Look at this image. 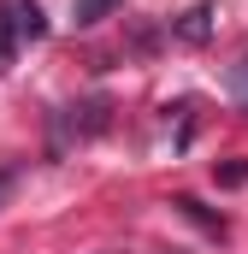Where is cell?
<instances>
[{
  "label": "cell",
  "mask_w": 248,
  "mask_h": 254,
  "mask_svg": "<svg viewBox=\"0 0 248 254\" xmlns=\"http://www.w3.org/2000/svg\"><path fill=\"white\" fill-rule=\"evenodd\" d=\"M213 18H219V6H213V0H201V6H189L184 18L172 24V36L195 48V42H207V36H213Z\"/></svg>",
  "instance_id": "3957f363"
},
{
  "label": "cell",
  "mask_w": 248,
  "mask_h": 254,
  "mask_svg": "<svg viewBox=\"0 0 248 254\" xmlns=\"http://www.w3.org/2000/svg\"><path fill=\"white\" fill-rule=\"evenodd\" d=\"M0 24H6L18 42H42V36H48V18H42L36 0H0Z\"/></svg>",
  "instance_id": "7a4b0ae2"
},
{
  "label": "cell",
  "mask_w": 248,
  "mask_h": 254,
  "mask_svg": "<svg viewBox=\"0 0 248 254\" xmlns=\"http://www.w3.org/2000/svg\"><path fill=\"white\" fill-rule=\"evenodd\" d=\"M172 207H178V213H184V219H195V225H201V231H207V237H225V219H219V213H207V207H201V201H195V195H178V201H172Z\"/></svg>",
  "instance_id": "277c9868"
},
{
  "label": "cell",
  "mask_w": 248,
  "mask_h": 254,
  "mask_svg": "<svg viewBox=\"0 0 248 254\" xmlns=\"http://www.w3.org/2000/svg\"><path fill=\"white\" fill-rule=\"evenodd\" d=\"M219 184H248V160H231V166H219Z\"/></svg>",
  "instance_id": "8992f818"
},
{
  "label": "cell",
  "mask_w": 248,
  "mask_h": 254,
  "mask_svg": "<svg viewBox=\"0 0 248 254\" xmlns=\"http://www.w3.org/2000/svg\"><path fill=\"white\" fill-rule=\"evenodd\" d=\"M119 6H124V0H77L71 18H77V24H101V18H113Z\"/></svg>",
  "instance_id": "5b68a950"
},
{
  "label": "cell",
  "mask_w": 248,
  "mask_h": 254,
  "mask_svg": "<svg viewBox=\"0 0 248 254\" xmlns=\"http://www.w3.org/2000/svg\"><path fill=\"white\" fill-rule=\"evenodd\" d=\"M12 184H18V166H0V201L12 195Z\"/></svg>",
  "instance_id": "52a82bcc"
},
{
  "label": "cell",
  "mask_w": 248,
  "mask_h": 254,
  "mask_svg": "<svg viewBox=\"0 0 248 254\" xmlns=\"http://www.w3.org/2000/svg\"><path fill=\"white\" fill-rule=\"evenodd\" d=\"M107 125H113V101H107V95H95V101H71L60 119H54V148H65V142H89V136H101Z\"/></svg>",
  "instance_id": "6da1fadb"
}]
</instances>
